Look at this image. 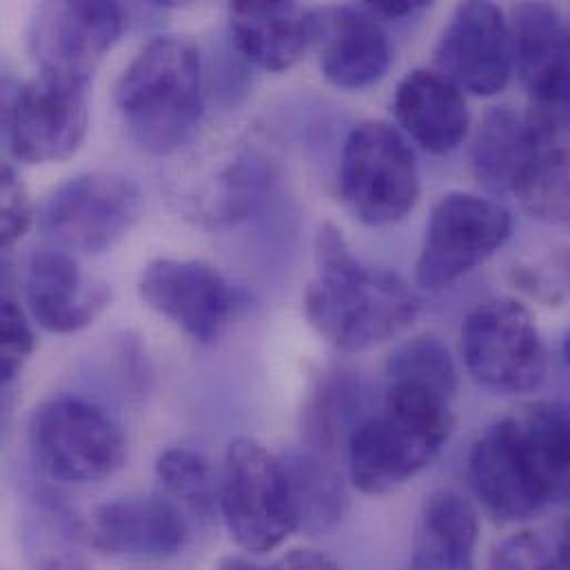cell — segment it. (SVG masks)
Instances as JSON below:
<instances>
[{"label":"cell","instance_id":"obj_1","mask_svg":"<svg viewBox=\"0 0 570 570\" xmlns=\"http://www.w3.org/2000/svg\"><path fill=\"white\" fill-rule=\"evenodd\" d=\"M302 306L308 324L342 351L389 342L411 328L420 313L409 283L395 272L366 267L333 223L315 234V278Z\"/></svg>","mask_w":570,"mask_h":570},{"label":"cell","instance_id":"obj_2","mask_svg":"<svg viewBox=\"0 0 570 570\" xmlns=\"http://www.w3.org/2000/svg\"><path fill=\"white\" fill-rule=\"evenodd\" d=\"M455 429L453 397L386 382L384 404L346 446L348 478L366 495H386L431 466Z\"/></svg>","mask_w":570,"mask_h":570},{"label":"cell","instance_id":"obj_3","mask_svg":"<svg viewBox=\"0 0 570 570\" xmlns=\"http://www.w3.org/2000/svg\"><path fill=\"white\" fill-rule=\"evenodd\" d=\"M114 98L131 138L145 151H178L203 120L198 47L183 36L154 38L122 71Z\"/></svg>","mask_w":570,"mask_h":570},{"label":"cell","instance_id":"obj_4","mask_svg":"<svg viewBox=\"0 0 570 570\" xmlns=\"http://www.w3.org/2000/svg\"><path fill=\"white\" fill-rule=\"evenodd\" d=\"M469 480L487 513L502 524L529 522L570 493L569 480L547 460L520 415L491 424L478 438Z\"/></svg>","mask_w":570,"mask_h":570},{"label":"cell","instance_id":"obj_5","mask_svg":"<svg viewBox=\"0 0 570 570\" xmlns=\"http://www.w3.org/2000/svg\"><path fill=\"white\" fill-rule=\"evenodd\" d=\"M29 446L38 466L67 484L102 482L127 460L120 424L98 404L76 395L51 397L33 411Z\"/></svg>","mask_w":570,"mask_h":570},{"label":"cell","instance_id":"obj_6","mask_svg":"<svg viewBox=\"0 0 570 570\" xmlns=\"http://www.w3.org/2000/svg\"><path fill=\"white\" fill-rule=\"evenodd\" d=\"M218 507L232 540L247 553H272L297 531L285 462L249 438L234 440L225 453Z\"/></svg>","mask_w":570,"mask_h":570},{"label":"cell","instance_id":"obj_7","mask_svg":"<svg viewBox=\"0 0 570 570\" xmlns=\"http://www.w3.org/2000/svg\"><path fill=\"white\" fill-rule=\"evenodd\" d=\"M340 196L364 225L404 220L420 198L417 160L406 138L389 122L357 125L342 149Z\"/></svg>","mask_w":570,"mask_h":570},{"label":"cell","instance_id":"obj_8","mask_svg":"<svg viewBox=\"0 0 570 570\" xmlns=\"http://www.w3.org/2000/svg\"><path fill=\"white\" fill-rule=\"evenodd\" d=\"M469 375L498 395H527L547 377V348L533 313L513 297L480 302L462 324Z\"/></svg>","mask_w":570,"mask_h":570},{"label":"cell","instance_id":"obj_9","mask_svg":"<svg viewBox=\"0 0 570 570\" xmlns=\"http://www.w3.org/2000/svg\"><path fill=\"white\" fill-rule=\"evenodd\" d=\"M142 196L120 174H80L56 187L40 207V234L58 252L102 254L140 218Z\"/></svg>","mask_w":570,"mask_h":570},{"label":"cell","instance_id":"obj_10","mask_svg":"<svg viewBox=\"0 0 570 570\" xmlns=\"http://www.w3.org/2000/svg\"><path fill=\"white\" fill-rule=\"evenodd\" d=\"M513 232L507 207L475 194L451 191L433 207L415 278L431 291L444 288L498 254Z\"/></svg>","mask_w":570,"mask_h":570},{"label":"cell","instance_id":"obj_11","mask_svg":"<svg viewBox=\"0 0 570 570\" xmlns=\"http://www.w3.org/2000/svg\"><path fill=\"white\" fill-rule=\"evenodd\" d=\"M89 82L40 71L24 82L7 111V142L16 160L47 165L67 160L85 140Z\"/></svg>","mask_w":570,"mask_h":570},{"label":"cell","instance_id":"obj_12","mask_svg":"<svg viewBox=\"0 0 570 570\" xmlns=\"http://www.w3.org/2000/svg\"><path fill=\"white\" fill-rule=\"evenodd\" d=\"M120 4L105 0H62L36 7L27 42L40 71L91 82L102 56L122 33Z\"/></svg>","mask_w":570,"mask_h":570},{"label":"cell","instance_id":"obj_13","mask_svg":"<svg viewBox=\"0 0 570 570\" xmlns=\"http://www.w3.org/2000/svg\"><path fill=\"white\" fill-rule=\"evenodd\" d=\"M433 65L460 91L484 98L504 91L515 69L504 11L480 0L460 4L438 40Z\"/></svg>","mask_w":570,"mask_h":570},{"label":"cell","instance_id":"obj_14","mask_svg":"<svg viewBox=\"0 0 570 570\" xmlns=\"http://www.w3.org/2000/svg\"><path fill=\"white\" fill-rule=\"evenodd\" d=\"M142 302L200 344L216 342L236 308V293L205 261L158 258L140 276Z\"/></svg>","mask_w":570,"mask_h":570},{"label":"cell","instance_id":"obj_15","mask_svg":"<svg viewBox=\"0 0 570 570\" xmlns=\"http://www.w3.org/2000/svg\"><path fill=\"white\" fill-rule=\"evenodd\" d=\"M189 540L180 511L160 498H125L98 507L89 524L94 549L131 560L178 556Z\"/></svg>","mask_w":570,"mask_h":570},{"label":"cell","instance_id":"obj_16","mask_svg":"<svg viewBox=\"0 0 570 570\" xmlns=\"http://www.w3.org/2000/svg\"><path fill=\"white\" fill-rule=\"evenodd\" d=\"M24 299L33 320L51 333L89 326L109 304L111 291L80 269L67 252H38L24 272Z\"/></svg>","mask_w":570,"mask_h":570},{"label":"cell","instance_id":"obj_17","mask_svg":"<svg viewBox=\"0 0 570 570\" xmlns=\"http://www.w3.org/2000/svg\"><path fill=\"white\" fill-rule=\"evenodd\" d=\"M317 42L320 69L337 89H366L384 78L391 62L389 36L362 4L320 13Z\"/></svg>","mask_w":570,"mask_h":570},{"label":"cell","instance_id":"obj_18","mask_svg":"<svg viewBox=\"0 0 570 570\" xmlns=\"http://www.w3.org/2000/svg\"><path fill=\"white\" fill-rule=\"evenodd\" d=\"M238 51L267 71H286L317 42L320 13L285 0H238L229 4Z\"/></svg>","mask_w":570,"mask_h":570},{"label":"cell","instance_id":"obj_19","mask_svg":"<svg viewBox=\"0 0 570 570\" xmlns=\"http://www.w3.org/2000/svg\"><path fill=\"white\" fill-rule=\"evenodd\" d=\"M393 111L404 134L429 154L453 151L471 127L462 91L435 69L409 71L395 89Z\"/></svg>","mask_w":570,"mask_h":570},{"label":"cell","instance_id":"obj_20","mask_svg":"<svg viewBox=\"0 0 570 570\" xmlns=\"http://www.w3.org/2000/svg\"><path fill=\"white\" fill-rule=\"evenodd\" d=\"M478 542L475 507L458 491L440 489L420 509L406 570H475Z\"/></svg>","mask_w":570,"mask_h":570},{"label":"cell","instance_id":"obj_21","mask_svg":"<svg viewBox=\"0 0 570 570\" xmlns=\"http://www.w3.org/2000/svg\"><path fill=\"white\" fill-rule=\"evenodd\" d=\"M538 156L535 136L524 114L491 107L475 131L471 165L478 183L495 196H518Z\"/></svg>","mask_w":570,"mask_h":570},{"label":"cell","instance_id":"obj_22","mask_svg":"<svg viewBox=\"0 0 570 570\" xmlns=\"http://www.w3.org/2000/svg\"><path fill=\"white\" fill-rule=\"evenodd\" d=\"M513 62L529 91L535 94L570 67V24L549 2H520L511 20Z\"/></svg>","mask_w":570,"mask_h":570},{"label":"cell","instance_id":"obj_23","mask_svg":"<svg viewBox=\"0 0 570 570\" xmlns=\"http://www.w3.org/2000/svg\"><path fill=\"white\" fill-rule=\"evenodd\" d=\"M366 411V391L357 373L353 371H331L326 373L317 389L311 395L306 406V438L313 453L333 460L344 451L355 429L368 417Z\"/></svg>","mask_w":570,"mask_h":570},{"label":"cell","instance_id":"obj_24","mask_svg":"<svg viewBox=\"0 0 570 570\" xmlns=\"http://www.w3.org/2000/svg\"><path fill=\"white\" fill-rule=\"evenodd\" d=\"M291 482L297 531L322 535L333 531L346 511V489L335 464L313 451L283 460Z\"/></svg>","mask_w":570,"mask_h":570},{"label":"cell","instance_id":"obj_25","mask_svg":"<svg viewBox=\"0 0 570 570\" xmlns=\"http://www.w3.org/2000/svg\"><path fill=\"white\" fill-rule=\"evenodd\" d=\"M272 185V167L258 156H245L223 171L216 194L200 207V220L207 227H229L247 218Z\"/></svg>","mask_w":570,"mask_h":570},{"label":"cell","instance_id":"obj_26","mask_svg":"<svg viewBox=\"0 0 570 570\" xmlns=\"http://www.w3.org/2000/svg\"><path fill=\"white\" fill-rule=\"evenodd\" d=\"M156 475L165 491L200 520L216 515L220 498V478L216 480L212 462L185 446H174L160 453Z\"/></svg>","mask_w":570,"mask_h":570},{"label":"cell","instance_id":"obj_27","mask_svg":"<svg viewBox=\"0 0 570 570\" xmlns=\"http://www.w3.org/2000/svg\"><path fill=\"white\" fill-rule=\"evenodd\" d=\"M386 382L411 384L455 397L458 368L449 346L440 337L417 335L393 348L386 360Z\"/></svg>","mask_w":570,"mask_h":570},{"label":"cell","instance_id":"obj_28","mask_svg":"<svg viewBox=\"0 0 570 570\" xmlns=\"http://www.w3.org/2000/svg\"><path fill=\"white\" fill-rule=\"evenodd\" d=\"M547 223H570V154L538 145L535 163L515 196Z\"/></svg>","mask_w":570,"mask_h":570},{"label":"cell","instance_id":"obj_29","mask_svg":"<svg viewBox=\"0 0 570 570\" xmlns=\"http://www.w3.org/2000/svg\"><path fill=\"white\" fill-rule=\"evenodd\" d=\"M524 116L540 147L570 154V67L531 94Z\"/></svg>","mask_w":570,"mask_h":570},{"label":"cell","instance_id":"obj_30","mask_svg":"<svg viewBox=\"0 0 570 570\" xmlns=\"http://www.w3.org/2000/svg\"><path fill=\"white\" fill-rule=\"evenodd\" d=\"M522 420L553 466L570 480V397L538 402Z\"/></svg>","mask_w":570,"mask_h":570},{"label":"cell","instance_id":"obj_31","mask_svg":"<svg viewBox=\"0 0 570 570\" xmlns=\"http://www.w3.org/2000/svg\"><path fill=\"white\" fill-rule=\"evenodd\" d=\"M0 375L2 382L9 384L18 377L24 362L31 357L36 348V337L31 333V326L22 313V308L13 299L2 302L0 311Z\"/></svg>","mask_w":570,"mask_h":570},{"label":"cell","instance_id":"obj_32","mask_svg":"<svg viewBox=\"0 0 570 570\" xmlns=\"http://www.w3.org/2000/svg\"><path fill=\"white\" fill-rule=\"evenodd\" d=\"M489 570H562L556 556L533 533H515L495 544Z\"/></svg>","mask_w":570,"mask_h":570},{"label":"cell","instance_id":"obj_33","mask_svg":"<svg viewBox=\"0 0 570 570\" xmlns=\"http://www.w3.org/2000/svg\"><path fill=\"white\" fill-rule=\"evenodd\" d=\"M31 203L24 185L16 176V171L4 165L2 167V218H0V240L2 247H11L18 243L29 225H31Z\"/></svg>","mask_w":570,"mask_h":570},{"label":"cell","instance_id":"obj_34","mask_svg":"<svg viewBox=\"0 0 570 570\" xmlns=\"http://www.w3.org/2000/svg\"><path fill=\"white\" fill-rule=\"evenodd\" d=\"M362 7L382 22V20L409 18V16L431 7V2H426V0H371V2H362Z\"/></svg>","mask_w":570,"mask_h":570},{"label":"cell","instance_id":"obj_35","mask_svg":"<svg viewBox=\"0 0 570 570\" xmlns=\"http://www.w3.org/2000/svg\"><path fill=\"white\" fill-rule=\"evenodd\" d=\"M274 570H342L335 560L313 549H293Z\"/></svg>","mask_w":570,"mask_h":570},{"label":"cell","instance_id":"obj_36","mask_svg":"<svg viewBox=\"0 0 570 570\" xmlns=\"http://www.w3.org/2000/svg\"><path fill=\"white\" fill-rule=\"evenodd\" d=\"M569 513L564 518V524H562V531H560V540H558V562H560V569L570 570V493L564 500Z\"/></svg>","mask_w":570,"mask_h":570},{"label":"cell","instance_id":"obj_37","mask_svg":"<svg viewBox=\"0 0 570 570\" xmlns=\"http://www.w3.org/2000/svg\"><path fill=\"white\" fill-rule=\"evenodd\" d=\"M216 570H274V569H265V567H261V564H256V562H252V560H247V558H240V556H229V558H223L220 562H218V567Z\"/></svg>","mask_w":570,"mask_h":570},{"label":"cell","instance_id":"obj_38","mask_svg":"<svg viewBox=\"0 0 570 570\" xmlns=\"http://www.w3.org/2000/svg\"><path fill=\"white\" fill-rule=\"evenodd\" d=\"M564 360H567V364L570 366V328L569 333H567V340H564Z\"/></svg>","mask_w":570,"mask_h":570}]
</instances>
